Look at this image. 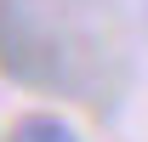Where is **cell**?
I'll return each mask as SVG.
<instances>
[{"label": "cell", "mask_w": 148, "mask_h": 142, "mask_svg": "<svg viewBox=\"0 0 148 142\" xmlns=\"http://www.w3.org/2000/svg\"><path fill=\"white\" fill-rule=\"evenodd\" d=\"M6 142H80V131L63 125V119H51V114H23Z\"/></svg>", "instance_id": "obj_1"}]
</instances>
